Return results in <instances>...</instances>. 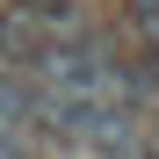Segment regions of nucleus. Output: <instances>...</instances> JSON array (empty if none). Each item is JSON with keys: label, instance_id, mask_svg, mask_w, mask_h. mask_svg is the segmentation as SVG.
<instances>
[{"label": "nucleus", "instance_id": "obj_1", "mask_svg": "<svg viewBox=\"0 0 159 159\" xmlns=\"http://www.w3.org/2000/svg\"><path fill=\"white\" fill-rule=\"evenodd\" d=\"M123 15H130V29L145 43H159V0H123Z\"/></svg>", "mask_w": 159, "mask_h": 159}]
</instances>
